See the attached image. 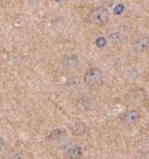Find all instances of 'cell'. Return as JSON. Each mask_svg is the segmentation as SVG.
I'll use <instances>...</instances> for the list:
<instances>
[{
    "mask_svg": "<svg viewBox=\"0 0 149 159\" xmlns=\"http://www.w3.org/2000/svg\"><path fill=\"white\" fill-rule=\"evenodd\" d=\"M109 17V11L104 7H98L91 11L86 16V21L90 24L102 25L108 21Z\"/></svg>",
    "mask_w": 149,
    "mask_h": 159,
    "instance_id": "obj_1",
    "label": "cell"
},
{
    "mask_svg": "<svg viewBox=\"0 0 149 159\" xmlns=\"http://www.w3.org/2000/svg\"><path fill=\"white\" fill-rule=\"evenodd\" d=\"M103 77V73L100 68H90L85 75V83L87 86L98 85Z\"/></svg>",
    "mask_w": 149,
    "mask_h": 159,
    "instance_id": "obj_2",
    "label": "cell"
},
{
    "mask_svg": "<svg viewBox=\"0 0 149 159\" xmlns=\"http://www.w3.org/2000/svg\"><path fill=\"white\" fill-rule=\"evenodd\" d=\"M149 46V41L148 38L146 37H140L138 38L134 43H133V51L136 53H142L145 52L146 51H147Z\"/></svg>",
    "mask_w": 149,
    "mask_h": 159,
    "instance_id": "obj_3",
    "label": "cell"
},
{
    "mask_svg": "<svg viewBox=\"0 0 149 159\" xmlns=\"http://www.w3.org/2000/svg\"><path fill=\"white\" fill-rule=\"evenodd\" d=\"M82 149L79 146L74 145L67 148L64 152V156L67 159H79L82 157Z\"/></svg>",
    "mask_w": 149,
    "mask_h": 159,
    "instance_id": "obj_4",
    "label": "cell"
},
{
    "mask_svg": "<svg viewBox=\"0 0 149 159\" xmlns=\"http://www.w3.org/2000/svg\"><path fill=\"white\" fill-rule=\"evenodd\" d=\"M66 136V132L64 129H56L53 131L48 137V140L53 142V143H58L64 140Z\"/></svg>",
    "mask_w": 149,
    "mask_h": 159,
    "instance_id": "obj_5",
    "label": "cell"
},
{
    "mask_svg": "<svg viewBox=\"0 0 149 159\" xmlns=\"http://www.w3.org/2000/svg\"><path fill=\"white\" fill-rule=\"evenodd\" d=\"M79 64V59L77 55H70L64 58L63 61V66L65 69H74L76 68Z\"/></svg>",
    "mask_w": 149,
    "mask_h": 159,
    "instance_id": "obj_6",
    "label": "cell"
},
{
    "mask_svg": "<svg viewBox=\"0 0 149 159\" xmlns=\"http://www.w3.org/2000/svg\"><path fill=\"white\" fill-rule=\"evenodd\" d=\"M71 129H72L73 134H75L77 136H80L85 133L86 127V124L83 121H76L73 124Z\"/></svg>",
    "mask_w": 149,
    "mask_h": 159,
    "instance_id": "obj_7",
    "label": "cell"
},
{
    "mask_svg": "<svg viewBox=\"0 0 149 159\" xmlns=\"http://www.w3.org/2000/svg\"><path fill=\"white\" fill-rule=\"evenodd\" d=\"M140 118V113L138 111L136 110H132V111H128L123 115V120L130 123V122H133L135 120H137Z\"/></svg>",
    "mask_w": 149,
    "mask_h": 159,
    "instance_id": "obj_8",
    "label": "cell"
},
{
    "mask_svg": "<svg viewBox=\"0 0 149 159\" xmlns=\"http://www.w3.org/2000/svg\"><path fill=\"white\" fill-rule=\"evenodd\" d=\"M92 105V100L90 98H80L79 102H78V108L82 111H87L88 109H90Z\"/></svg>",
    "mask_w": 149,
    "mask_h": 159,
    "instance_id": "obj_9",
    "label": "cell"
},
{
    "mask_svg": "<svg viewBox=\"0 0 149 159\" xmlns=\"http://www.w3.org/2000/svg\"><path fill=\"white\" fill-rule=\"evenodd\" d=\"M123 39V37L120 32H113L109 36V41L113 44H118V43H122Z\"/></svg>",
    "mask_w": 149,
    "mask_h": 159,
    "instance_id": "obj_10",
    "label": "cell"
},
{
    "mask_svg": "<svg viewBox=\"0 0 149 159\" xmlns=\"http://www.w3.org/2000/svg\"><path fill=\"white\" fill-rule=\"evenodd\" d=\"M67 85L70 86L71 88H78L81 85V82H80V79L77 76H73L72 78L68 79Z\"/></svg>",
    "mask_w": 149,
    "mask_h": 159,
    "instance_id": "obj_11",
    "label": "cell"
},
{
    "mask_svg": "<svg viewBox=\"0 0 149 159\" xmlns=\"http://www.w3.org/2000/svg\"><path fill=\"white\" fill-rule=\"evenodd\" d=\"M107 43V41L105 38H103V37H100V38H98L97 40H96V45L98 46L99 48H102V47H104V46L106 45Z\"/></svg>",
    "mask_w": 149,
    "mask_h": 159,
    "instance_id": "obj_12",
    "label": "cell"
}]
</instances>
